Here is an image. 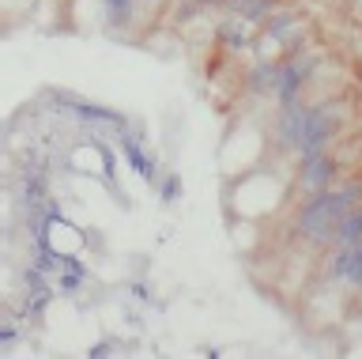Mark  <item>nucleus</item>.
I'll return each mask as SVG.
<instances>
[{"label":"nucleus","instance_id":"obj_1","mask_svg":"<svg viewBox=\"0 0 362 359\" xmlns=\"http://www.w3.org/2000/svg\"><path fill=\"white\" fill-rule=\"evenodd\" d=\"M344 212H347L344 200H339L332 189H328V193H317V197H305L298 205V212H294V234L325 253L328 242H332V234H336V223L344 220Z\"/></svg>","mask_w":362,"mask_h":359},{"label":"nucleus","instance_id":"obj_2","mask_svg":"<svg viewBox=\"0 0 362 359\" xmlns=\"http://www.w3.org/2000/svg\"><path fill=\"white\" fill-rule=\"evenodd\" d=\"M298 163V171H294L291 178V186H294V197H317V193H328L336 182H339V174H344V166H339V159L332 152H313V155H302V159H294Z\"/></svg>","mask_w":362,"mask_h":359},{"label":"nucleus","instance_id":"obj_3","mask_svg":"<svg viewBox=\"0 0 362 359\" xmlns=\"http://www.w3.org/2000/svg\"><path fill=\"white\" fill-rule=\"evenodd\" d=\"M310 110L313 103H305V98H294V103H279L276 106V140H279V148L283 152H294V144L302 140V132H305V121H310Z\"/></svg>","mask_w":362,"mask_h":359},{"label":"nucleus","instance_id":"obj_4","mask_svg":"<svg viewBox=\"0 0 362 359\" xmlns=\"http://www.w3.org/2000/svg\"><path fill=\"white\" fill-rule=\"evenodd\" d=\"M117 148H121V155H124V163H129L132 171L155 189L163 174H158V159H155L151 152H147V144H144L140 132H132V129H124V125H121V129H117Z\"/></svg>","mask_w":362,"mask_h":359},{"label":"nucleus","instance_id":"obj_5","mask_svg":"<svg viewBox=\"0 0 362 359\" xmlns=\"http://www.w3.org/2000/svg\"><path fill=\"white\" fill-rule=\"evenodd\" d=\"M264 30L268 35H276L279 42H283V50H298V46H305V38H310V19L305 16H298L294 8H276L268 19H264Z\"/></svg>","mask_w":362,"mask_h":359},{"label":"nucleus","instance_id":"obj_6","mask_svg":"<svg viewBox=\"0 0 362 359\" xmlns=\"http://www.w3.org/2000/svg\"><path fill=\"white\" fill-rule=\"evenodd\" d=\"M136 12H140L136 0H102V19H106L110 35H124V30H132L136 27Z\"/></svg>","mask_w":362,"mask_h":359},{"label":"nucleus","instance_id":"obj_7","mask_svg":"<svg viewBox=\"0 0 362 359\" xmlns=\"http://www.w3.org/2000/svg\"><path fill=\"white\" fill-rule=\"evenodd\" d=\"M257 30H260V23H253V19H245V16H238V12H234L230 23H223V27H219V42H223V46H230V50L238 53V50H249V46H253Z\"/></svg>","mask_w":362,"mask_h":359},{"label":"nucleus","instance_id":"obj_8","mask_svg":"<svg viewBox=\"0 0 362 359\" xmlns=\"http://www.w3.org/2000/svg\"><path fill=\"white\" fill-rule=\"evenodd\" d=\"M57 291L61 295H72V291H79L83 287V280H87V268L76 261L72 253H61V265H57Z\"/></svg>","mask_w":362,"mask_h":359},{"label":"nucleus","instance_id":"obj_9","mask_svg":"<svg viewBox=\"0 0 362 359\" xmlns=\"http://www.w3.org/2000/svg\"><path fill=\"white\" fill-rule=\"evenodd\" d=\"M351 242H362V205L344 212V220L336 223V234L328 246H351Z\"/></svg>","mask_w":362,"mask_h":359},{"label":"nucleus","instance_id":"obj_10","mask_svg":"<svg viewBox=\"0 0 362 359\" xmlns=\"http://www.w3.org/2000/svg\"><path fill=\"white\" fill-rule=\"evenodd\" d=\"M226 4H230V12H238V16H245V19H253V23L264 27V19L276 12L283 0H226Z\"/></svg>","mask_w":362,"mask_h":359},{"label":"nucleus","instance_id":"obj_11","mask_svg":"<svg viewBox=\"0 0 362 359\" xmlns=\"http://www.w3.org/2000/svg\"><path fill=\"white\" fill-rule=\"evenodd\" d=\"M253 50H257V61H279L283 53H287V50H283V42H279L276 35H268L264 27L257 30V38H253Z\"/></svg>","mask_w":362,"mask_h":359},{"label":"nucleus","instance_id":"obj_12","mask_svg":"<svg viewBox=\"0 0 362 359\" xmlns=\"http://www.w3.org/2000/svg\"><path fill=\"white\" fill-rule=\"evenodd\" d=\"M332 193L344 200V208H355L362 205V178H347V174H339V182L332 186Z\"/></svg>","mask_w":362,"mask_h":359},{"label":"nucleus","instance_id":"obj_13","mask_svg":"<svg viewBox=\"0 0 362 359\" xmlns=\"http://www.w3.org/2000/svg\"><path fill=\"white\" fill-rule=\"evenodd\" d=\"M57 291H27V299H23V314H27L30 321H42L45 318V310H49V302H53Z\"/></svg>","mask_w":362,"mask_h":359},{"label":"nucleus","instance_id":"obj_14","mask_svg":"<svg viewBox=\"0 0 362 359\" xmlns=\"http://www.w3.org/2000/svg\"><path fill=\"white\" fill-rule=\"evenodd\" d=\"M158 200H163V205H174V200L181 197V178L177 174H166V178H158Z\"/></svg>","mask_w":362,"mask_h":359},{"label":"nucleus","instance_id":"obj_15","mask_svg":"<svg viewBox=\"0 0 362 359\" xmlns=\"http://www.w3.org/2000/svg\"><path fill=\"white\" fill-rule=\"evenodd\" d=\"M90 355H121V344H113V341H102V344H95V348H90Z\"/></svg>","mask_w":362,"mask_h":359},{"label":"nucleus","instance_id":"obj_16","mask_svg":"<svg viewBox=\"0 0 362 359\" xmlns=\"http://www.w3.org/2000/svg\"><path fill=\"white\" fill-rule=\"evenodd\" d=\"M19 341V329H16V325H8V321H0V344H16Z\"/></svg>","mask_w":362,"mask_h":359},{"label":"nucleus","instance_id":"obj_17","mask_svg":"<svg viewBox=\"0 0 362 359\" xmlns=\"http://www.w3.org/2000/svg\"><path fill=\"white\" fill-rule=\"evenodd\" d=\"M197 4H226V0H197Z\"/></svg>","mask_w":362,"mask_h":359},{"label":"nucleus","instance_id":"obj_18","mask_svg":"<svg viewBox=\"0 0 362 359\" xmlns=\"http://www.w3.org/2000/svg\"><path fill=\"white\" fill-rule=\"evenodd\" d=\"M155 4H158V0H155Z\"/></svg>","mask_w":362,"mask_h":359}]
</instances>
